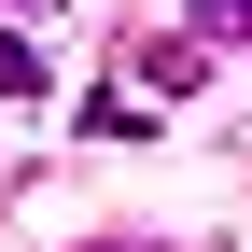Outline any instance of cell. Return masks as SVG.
<instances>
[{
	"label": "cell",
	"instance_id": "1",
	"mask_svg": "<svg viewBox=\"0 0 252 252\" xmlns=\"http://www.w3.org/2000/svg\"><path fill=\"white\" fill-rule=\"evenodd\" d=\"M126 84H140V98H196L210 84V28H140V42H126Z\"/></svg>",
	"mask_w": 252,
	"mask_h": 252
},
{
	"label": "cell",
	"instance_id": "2",
	"mask_svg": "<svg viewBox=\"0 0 252 252\" xmlns=\"http://www.w3.org/2000/svg\"><path fill=\"white\" fill-rule=\"evenodd\" d=\"M84 140H154V98L140 84H98V98H84Z\"/></svg>",
	"mask_w": 252,
	"mask_h": 252
},
{
	"label": "cell",
	"instance_id": "3",
	"mask_svg": "<svg viewBox=\"0 0 252 252\" xmlns=\"http://www.w3.org/2000/svg\"><path fill=\"white\" fill-rule=\"evenodd\" d=\"M42 84H56V56H42V42H28V28H14V14H0V98H42Z\"/></svg>",
	"mask_w": 252,
	"mask_h": 252
},
{
	"label": "cell",
	"instance_id": "4",
	"mask_svg": "<svg viewBox=\"0 0 252 252\" xmlns=\"http://www.w3.org/2000/svg\"><path fill=\"white\" fill-rule=\"evenodd\" d=\"M196 28H210V42H238V56H252V0H196Z\"/></svg>",
	"mask_w": 252,
	"mask_h": 252
}]
</instances>
